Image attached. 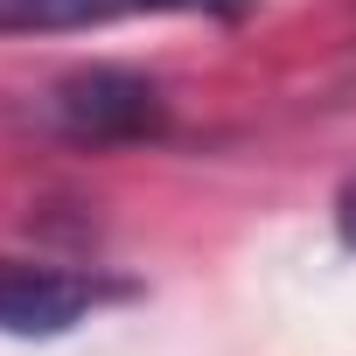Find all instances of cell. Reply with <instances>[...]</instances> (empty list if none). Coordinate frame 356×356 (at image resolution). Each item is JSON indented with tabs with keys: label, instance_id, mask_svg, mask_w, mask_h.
Instances as JSON below:
<instances>
[{
	"label": "cell",
	"instance_id": "1",
	"mask_svg": "<svg viewBox=\"0 0 356 356\" xmlns=\"http://www.w3.org/2000/svg\"><path fill=\"white\" fill-rule=\"evenodd\" d=\"M49 126L77 147H126L168 126V98L154 77L126 70V63H91L49 84Z\"/></svg>",
	"mask_w": 356,
	"mask_h": 356
},
{
	"label": "cell",
	"instance_id": "2",
	"mask_svg": "<svg viewBox=\"0 0 356 356\" xmlns=\"http://www.w3.org/2000/svg\"><path fill=\"white\" fill-rule=\"evenodd\" d=\"M119 286L91 280V273H63V266H15L0 259V328L8 335H70L98 300H112Z\"/></svg>",
	"mask_w": 356,
	"mask_h": 356
},
{
	"label": "cell",
	"instance_id": "3",
	"mask_svg": "<svg viewBox=\"0 0 356 356\" xmlns=\"http://www.w3.org/2000/svg\"><path fill=\"white\" fill-rule=\"evenodd\" d=\"M133 15H217L238 22L252 0H0V35H70V29H105Z\"/></svg>",
	"mask_w": 356,
	"mask_h": 356
},
{
	"label": "cell",
	"instance_id": "4",
	"mask_svg": "<svg viewBox=\"0 0 356 356\" xmlns=\"http://www.w3.org/2000/svg\"><path fill=\"white\" fill-rule=\"evenodd\" d=\"M335 238H342V252H356V175L335 189Z\"/></svg>",
	"mask_w": 356,
	"mask_h": 356
}]
</instances>
